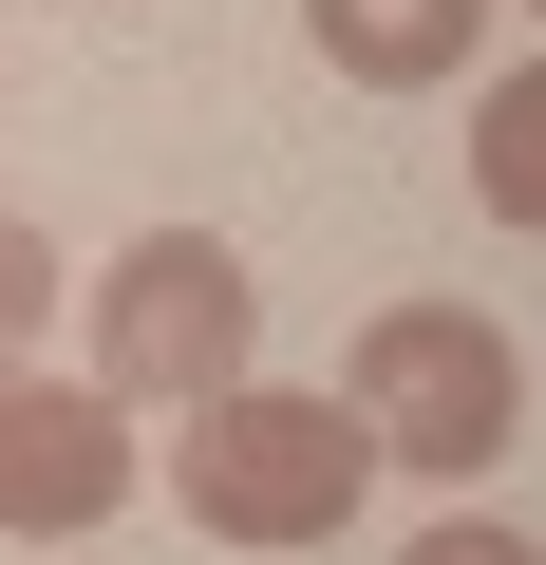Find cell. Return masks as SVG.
Masks as SVG:
<instances>
[{"label": "cell", "mask_w": 546, "mask_h": 565, "mask_svg": "<svg viewBox=\"0 0 546 565\" xmlns=\"http://www.w3.org/2000/svg\"><path fill=\"white\" fill-rule=\"evenodd\" d=\"M170 490H189L207 546H340L358 490H377V434H358V396H283V377H245V396L189 415Z\"/></svg>", "instance_id": "obj_1"}, {"label": "cell", "mask_w": 546, "mask_h": 565, "mask_svg": "<svg viewBox=\"0 0 546 565\" xmlns=\"http://www.w3.org/2000/svg\"><path fill=\"white\" fill-rule=\"evenodd\" d=\"M245 359H264V282L207 226H151L95 264V396L114 415H207V396H245Z\"/></svg>", "instance_id": "obj_2"}, {"label": "cell", "mask_w": 546, "mask_h": 565, "mask_svg": "<svg viewBox=\"0 0 546 565\" xmlns=\"http://www.w3.org/2000/svg\"><path fill=\"white\" fill-rule=\"evenodd\" d=\"M358 434L396 452V471H490L508 434H527V359H508V321L490 302H377L358 321Z\"/></svg>", "instance_id": "obj_3"}, {"label": "cell", "mask_w": 546, "mask_h": 565, "mask_svg": "<svg viewBox=\"0 0 546 565\" xmlns=\"http://www.w3.org/2000/svg\"><path fill=\"white\" fill-rule=\"evenodd\" d=\"M132 415L95 396V377H39V359H0V527L20 546H57V527H114L132 509Z\"/></svg>", "instance_id": "obj_4"}, {"label": "cell", "mask_w": 546, "mask_h": 565, "mask_svg": "<svg viewBox=\"0 0 546 565\" xmlns=\"http://www.w3.org/2000/svg\"><path fill=\"white\" fill-rule=\"evenodd\" d=\"M302 39H321L358 95H433V76H471L490 0H302Z\"/></svg>", "instance_id": "obj_5"}, {"label": "cell", "mask_w": 546, "mask_h": 565, "mask_svg": "<svg viewBox=\"0 0 546 565\" xmlns=\"http://www.w3.org/2000/svg\"><path fill=\"white\" fill-rule=\"evenodd\" d=\"M471 207L546 245V57H527V76H490V114H471Z\"/></svg>", "instance_id": "obj_6"}, {"label": "cell", "mask_w": 546, "mask_h": 565, "mask_svg": "<svg viewBox=\"0 0 546 565\" xmlns=\"http://www.w3.org/2000/svg\"><path fill=\"white\" fill-rule=\"evenodd\" d=\"M39 321H57V245L0 207V359H39Z\"/></svg>", "instance_id": "obj_7"}, {"label": "cell", "mask_w": 546, "mask_h": 565, "mask_svg": "<svg viewBox=\"0 0 546 565\" xmlns=\"http://www.w3.org/2000/svg\"><path fill=\"white\" fill-rule=\"evenodd\" d=\"M415 565H546V546H527V527H433Z\"/></svg>", "instance_id": "obj_8"}]
</instances>
